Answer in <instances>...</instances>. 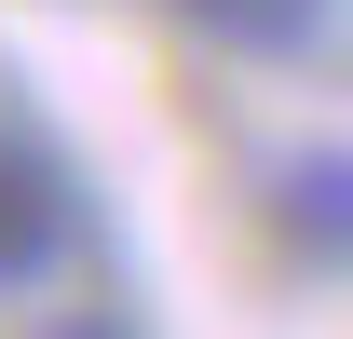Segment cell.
<instances>
[{
    "mask_svg": "<svg viewBox=\"0 0 353 339\" xmlns=\"http://www.w3.org/2000/svg\"><path fill=\"white\" fill-rule=\"evenodd\" d=\"M68 245H82V176L28 123H0V298H28L41 271H68Z\"/></svg>",
    "mask_w": 353,
    "mask_h": 339,
    "instance_id": "6da1fadb",
    "label": "cell"
},
{
    "mask_svg": "<svg viewBox=\"0 0 353 339\" xmlns=\"http://www.w3.org/2000/svg\"><path fill=\"white\" fill-rule=\"evenodd\" d=\"M272 245L312 271H353V150H299L272 176Z\"/></svg>",
    "mask_w": 353,
    "mask_h": 339,
    "instance_id": "7a4b0ae2",
    "label": "cell"
},
{
    "mask_svg": "<svg viewBox=\"0 0 353 339\" xmlns=\"http://www.w3.org/2000/svg\"><path fill=\"white\" fill-rule=\"evenodd\" d=\"M190 41H218V54H259V68H285V54L326 41V0H163Z\"/></svg>",
    "mask_w": 353,
    "mask_h": 339,
    "instance_id": "3957f363",
    "label": "cell"
}]
</instances>
